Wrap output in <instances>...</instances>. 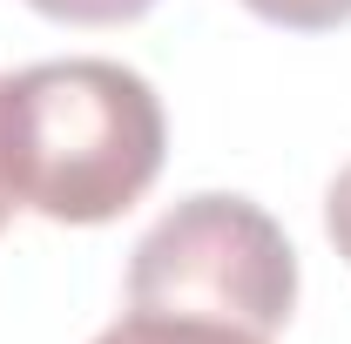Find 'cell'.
I'll use <instances>...</instances> for the list:
<instances>
[{"instance_id":"1","label":"cell","mask_w":351,"mask_h":344,"mask_svg":"<svg viewBox=\"0 0 351 344\" xmlns=\"http://www.w3.org/2000/svg\"><path fill=\"white\" fill-rule=\"evenodd\" d=\"M169 122L122 61H34L0 75V175L47 223H115L162 175Z\"/></svg>"},{"instance_id":"2","label":"cell","mask_w":351,"mask_h":344,"mask_svg":"<svg viewBox=\"0 0 351 344\" xmlns=\"http://www.w3.org/2000/svg\"><path fill=\"white\" fill-rule=\"evenodd\" d=\"M129 304L156 317H210L237 331H284L298 310V250L250 196L176 203L129 263Z\"/></svg>"},{"instance_id":"3","label":"cell","mask_w":351,"mask_h":344,"mask_svg":"<svg viewBox=\"0 0 351 344\" xmlns=\"http://www.w3.org/2000/svg\"><path fill=\"white\" fill-rule=\"evenodd\" d=\"M95 344H270L237 324H210V317H156V310H129L122 324H108Z\"/></svg>"},{"instance_id":"4","label":"cell","mask_w":351,"mask_h":344,"mask_svg":"<svg viewBox=\"0 0 351 344\" xmlns=\"http://www.w3.org/2000/svg\"><path fill=\"white\" fill-rule=\"evenodd\" d=\"M243 7L270 27H291V34H324V27L351 21V0H243Z\"/></svg>"},{"instance_id":"5","label":"cell","mask_w":351,"mask_h":344,"mask_svg":"<svg viewBox=\"0 0 351 344\" xmlns=\"http://www.w3.org/2000/svg\"><path fill=\"white\" fill-rule=\"evenodd\" d=\"M27 7L47 14V21H75V27H115V21L149 14L156 0H27Z\"/></svg>"},{"instance_id":"6","label":"cell","mask_w":351,"mask_h":344,"mask_svg":"<svg viewBox=\"0 0 351 344\" xmlns=\"http://www.w3.org/2000/svg\"><path fill=\"white\" fill-rule=\"evenodd\" d=\"M324 230H331V243H338V257L351 263V162L331 175V189H324Z\"/></svg>"},{"instance_id":"7","label":"cell","mask_w":351,"mask_h":344,"mask_svg":"<svg viewBox=\"0 0 351 344\" xmlns=\"http://www.w3.org/2000/svg\"><path fill=\"white\" fill-rule=\"evenodd\" d=\"M21 210V203H14V189H7V175H0V230H7V216Z\"/></svg>"}]
</instances>
